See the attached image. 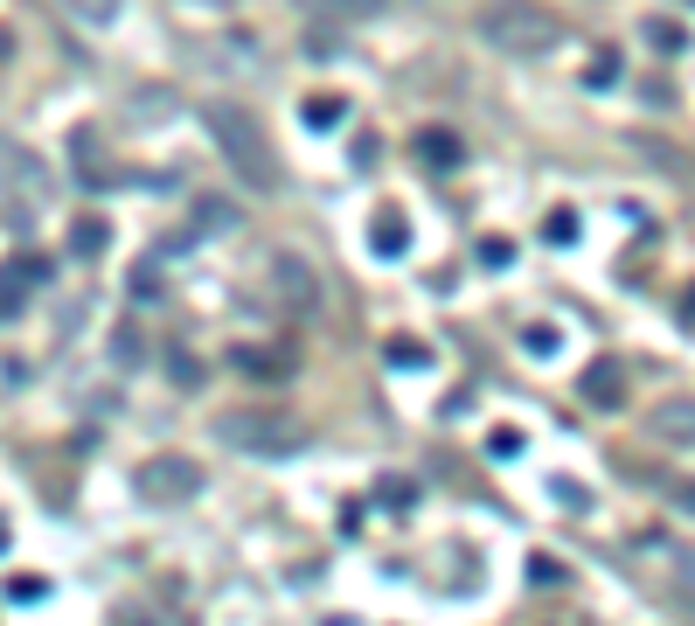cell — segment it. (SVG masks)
I'll return each instance as SVG.
<instances>
[{
	"instance_id": "15",
	"label": "cell",
	"mask_w": 695,
	"mask_h": 626,
	"mask_svg": "<svg viewBox=\"0 0 695 626\" xmlns=\"http://www.w3.org/2000/svg\"><path fill=\"white\" fill-rule=\"evenodd\" d=\"M112 362H119V369H139V362H146V341H139L133 320H119V327H112Z\"/></svg>"
},
{
	"instance_id": "4",
	"label": "cell",
	"mask_w": 695,
	"mask_h": 626,
	"mask_svg": "<svg viewBox=\"0 0 695 626\" xmlns=\"http://www.w3.org/2000/svg\"><path fill=\"white\" fill-rule=\"evenodd\" d=\"M133 487H139V501H153V508H181V501L202 494V467L188 453H160V460H146L133 473Z\"/></svg>"
},
{
	"instance_id": "8",
	"label": "cell",
	"mask_w": 695,
	"mask_h": 626,
	"mask_svg": "<svg viewBox=\"0 0 695 626\" xmlns=\"http://www.w3.org/2000/svg\"><path fill=\"white\" fill-rule=\"evenodd\" d=\"M70 167H77V181H84V188H105V181H112L105 147H98V126H77V133H70Z\"/></svg>"
},
{
	"instance_id": "6",
	"label": "cell",
	"mask_w": 695,
	"mask_h": 626,
	"mask_svg": "<svg viewBox=\"0 0 695 626\" xmlns=\"http://www.w3.org/2000/svg\"><path fill=\"white\" fill-rule=\"evenodd\" d=\"M272 293H278L292 313H313V307H320V279H313V265H306L299 251H278V258H272Z\"/></svg>"
},
{
	"instance_id": "30",
	"label": "cell",
	"mask_w": 695,
	"mask_h": 626,
	"mask_svg": "<svg viewBox=\"0 0 695 626\" xmlns=\"http://www.w3.org/2000/svg\"><path fill=\"white\" fill-rule=\"evenodd\" d=\"M668 501H675V508H695V487H682V480H668Z\"/></svg>"
},
{
	"instance_id": "28",
	"label": "cell",
	"mask_w": 695,
	"mask_h": 626,
	"mask_svg": "<svg viewBox=\"0 0 695 626\" xmlns=\"http://www.w3.org/2000/svg\"><path fill=\"white\" fill-rule=\"evenodd\" d=\"M529 578H536V585H556V578H563V564H550V557H529Z\"/></svg>"
},
{
	"instance_id": "29",
	"label": "cell",
	"mask_w": 695,
	"mask_h": 626,
	"mask_svg": "<svg viewBox=\"0 0 695 626\" xmlns=\"http://www.w3.org/2000/svg\"><path fill=\"white\" fill-rule=\"evenodd\" d=\"M119 626H167V620H153L146 606H119Z\"/></svg>"
},
{
	"instance_id": "5",
	"label": "cell",
	"mask_w": 695,
	"mask_h": 626,
	"mask_svg": "<svg viewBox=\"0 0 695 626\" xmlns=\"http://www.w3.org/2000/svg\"><path fill=\"white\" fill-rule=\"evenodd\" d=\"M487 42L508 49V56H543V49L563 42V28H556L550 14H536V7H501V14L487 21Z\"/></svg>"
},
{
	"instance_id": "11",
	"label": "cell",
	"mask_w": 695,
	"mask_h": 626,
	"mask_svg": "<svg viewBox=\"0 0 695 626\" xmlns=\"http://www.w3.org/2000/svg\"><path fill=\"white\" fill-rule=\"evenodd\" d=\"M299 119H306L313 133H334V126L348 119V98H341V91H313V98L299 105Z\"/></svg>"
},
{
	"instance_id": "9",
	"label": "cell",
	"mask_w": 695,
	"mask_h": 626,
	"mask_svg": "<svg viewBox=\"0 0 695 626\" xmlns=\"http://www.w3.org/2000/svg\"><path fill=\"white\" fill-rule=\"evenodd\" d=\"M42 279H49L42 258H14V265L0 272V320H14V313H21V286H42Z\"/></svg>"
},
{
	"instance_id": "1",
	"label": "cell",
	"mask_w": 695,
	"mask_h": 626,
	"mask_svg": "<svg viewBox=\"0 0 695 626\" xmlns=\"http://www.w3.org/2000/svg\"><path fill=\"white\" fill-rule=\"evenodd\" d=\"M202 126H209V140H216L223 167L237 174V188H251V195H278V188H285L278 147H272V133H265V119H258V112H244V105L216 98V105H202Z\"/></svg>"
},
{
	"instance_id": "26",
	"label": "cell",
	"mask_w": 695,
	"mask_h": 626,
	"mask_svg": "<svg viewBox=\"0 0 695 626\" xmlns=\"http://www.w3.org/2000/svg\"><path fill=\"white\" fill-rule=\"evenodd\" d=\"M522 348H529V355H550V348H556V327H529V334H522Z\"/></svg>"
},
{
	"instance_id": "24",
	"label": "cell",
	"mask_w": 695,
	"mask_h": 626,
	"mask_svg": "<svg viewBox=\"0 0 695 626\" xmlns=\"http://www.w3.org/2000/svg\"><path fill=\"white\" fill-rule=\"evenodd\" d=\"M487 453H494V460H515V453H522V432H494Z\"/></svg>"
},
{
	"instance_id": "17",
	"label": "cell",
	"mask_w": 695,
	"mask_h": 626,
	"mask_svg": "<svg viewBox=\"0 0 695 626\" xmlns=\"http://www.w3.org/2000/svg\"><path fill=\"white\" fill-rule=\"evenodd\" d=\"M383 355H390L397 369H424V362H431V348H424L417 334H397V341H383Z\"/></svg>"
},
{
	"instance_id": "12",
	"label": "cell",
	"mask_w": 695,
	"mask_h": 626,
	"mask_svg": "<svg viewBox=\"0 0 695 626\" xmlns=\"http://www.w3.org/2000/svg\"><path fill=\"white\" fill-rule=\"evenodd\" d=\"M459 154H466V147H459L445 126H424V133H417V160H424V167H459Z\"/></svg>"
},
{
	"instance_id": "31",
	"label": "cell",
	"mask_w": 695,
	"mask_h": 626,
	"mask_svg": "<svg viewBox=\"0 0 695 626\" xmlns=\"http://www.w3.org/2000/svg\"><path fill=\"white\" fill-rule=\"evenodd\" d=\"M7 543H14V529H7V515H0V550H7Z\"/></svg>"
},
{
	"instance_id": "3",
	"label": "cell",
	"mask_w": 695,
	"mask_h": 626,
	"mask_svg": "<svg viewBox=\"0 0 695 626\" xmlns=\"http://www.w3.org/2000/svg\"><path fill=\"white\" fill-rule=\"evenodd\" d=\"M49 195H56L49 160L35 154L28 140L0 133V202H7V216H14V223H35V216L49 209Z\"/></svg>"
},
{
	"instance_id": "10",
	"label": "cell",
	"mask_w": 695,
	"mask_h": 626,
	"mask_svg": "<svg viewBox=\"0 0 695 626\" xmlns=\"http://www.w3.org/2000/svg\"><path fill=\"white\" fill-rule=\"evenodd\" d=\"M313 21H334V28H355V21H369L383 0H299Z\"/></svg>"
},
{
	"instance_id": "7",
	"label": "cell",
	"mask_w": 695,
	"mask_h": 626,
	"mask_svg": "<svg viewBox=\"0 0 695 626\" xmlns=\"http://www.w3.org/2000/svg\"><path fill=\"white\" fill-rule=\"evenodd\" d=\"M369 251H376V258H404V251H411V216H404L397 202H383V209L369 216Z\"/></svg>"
},
{
	"instance_id": "23",
	"label": "cell",
	"mask_w": 695,
	"mask_h": 626,
	"mask_svg": "<svg viewBox=\"0 0 695 626\" xmlns=\"http://www.w3.org/2000/svg\"><path fill=\"white\" fill-rule=\"evenodd\" d=\"M647 42H654V49H682V28H668V21H647Z\"/></svg>"
},
{
	"instance_id": "16",
	"label": "cell",
	"mask_w": 695,
	"mask_h": 626,
	"mask_svg": "<svg viewBox=\"0 0 695 626\" xmlns=\"http://www.w3.org/2000/svg\"><path fill=\"white\" fill-rule=\"evenodd\" d=\"M237 223H244V216H237L230 202H216V195L195 202V230H237Z\"/></svg>"
},
{
	"instance_id": "22",
	"label": "cell",
	"mask_w": 695,
	"mask_h": 626,
	"mask_svg": "<svg viewBox=\"0 0 695 626\" xmlns=\"http://www.w3.org/2000/svg\"><path fill=\"white\" fill-rule=\"evenodd\" d=\"M480 265H501V272H508V265H515V244H508V237H487V244H480Z\"/></svg>"
},
{
	"instance_id": "25",
	"label": "cell",
	"mask_w": 695,
	"mask_h": 626,
	"mask_svg": "<svg viewBox=\"0 0 695 626\" xmlns=\"http://www.w3.org/2000/svg\"><path fill=\"white\" fill-rule=\"evenodd\" d=\"M42 592H49V585H42V578H35V571H21V578H14V599H21V606H35V599H42Z\"/></svg>"
},
{
	"instance_id": "19",
	"label": "cell",
	"mask_w": 695,
	"mask_h": 626,
	"mask_svg": "<svg viewBox=\"0 0 695 626\" xmlns=\"http://www.w3.org/2000/svg\"><path fill=\"white\" fill-rule=\"evenodd\" d=\"M543 237L550 244H577V209H550L543 216Z\"/></svg>"
},
{
	"instance_id": "13",
	"label": "cell",
	"mask_w": 695,
	"mask_h": 626,
	"mask_svg": "<svg viewBox=\"0 0 695 626\" xmlns=\"http://www.w3.org/2000/svg\"><path fill=\"white\" fill-rule=\"evenodd\" d=\"M105 244H112V223H105V216H77V223H70V251H77V258H98Z\"/></svg>"
},
{
	"instance_id": "14",
	"label": "cell",
	"mask_w": 695,
	"mask_h": 626,
	"mask_svg": "<svg viewBox=\"0 0 695 626\" xmlns=\"http://www.w3.org/2000/svg\"><path fill=\"white\" fill-rule=\"evenodd\" d=\"M56 7H63L77 28H112V21H119V0H56Z\"/></svg>"
},
{
	"instance_id": "27",
	"label": "cell",
	"mask_w": 695,
	"mask_h": 626,
	"mask_svg": "<svg viewBox=\"0 0 695 626\" xmlns=\"http://www.w3.org/2000/svg\"><path fill=\"white\" fill-rule=\"evenodd\" d=\"M591 84H598V91L619 84V56H598V63H591Z\"/></svg>"
},
{
	"instance_id": "20",
	"label": "cell",
	"mask_w": 695,
	"mask_h": 626,
	"mask_svg": "<svg viewBox=\"0 0 695 626\" xmlns=\"http://www.w3.org/2000/svg\"><path fill=\"white\" fill-rule=\"evenodd\" d=\"M661 432L668 439H695V404H668L661 411Z\"/></svg>"
},
{
	"instance_id": "21",
	"label": "cell",
	"mask_w": 695,
	"mask_h": 626,
	"mask_svg": "<svg viewBox=\"0 0 695 626\" xmlns=\"http://www.w3.org/2000/svg\"><path fill=\"white\" fill-rule=\"evenodd\" d=\"M584 397H598V404H619V376H612V369H591V376H584Z\"/></svg>"
},
{
	"instance_id": "2",
	"label": "cell",
	"mask_w": 695,
	"mask_h": 626,
	"mask_svg": "<svg viewBox=\"0 0 695 626\" xmlns=\"http://www.w3.org/2000/svg\"><path fill=\"white\" fill-rule=\"evenodd\" d=\"M209 432H216V446H230V453H251V460L299 453V446L313 439V425H306L299 411H223Z\"/></svg>"
},
{
	"instance_id": "18",
	"label": "cell",
	"mask_w": 695,
	"mask_h": 626,
	"mask_svg": "<svg viewBox=\"0 0 695 626\" xmlns=\"http://www.w3.org/2000/svg\"><path fill=\"white\" fill-rule=\"evenodd\" d=\"M167 376H174L181 390H195V383H202V362H195L188 348H167Z\"/></svg>"
}]
</instances>
